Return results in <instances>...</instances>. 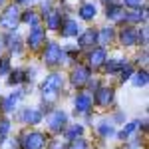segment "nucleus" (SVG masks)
I'll use <instances>...</instances> for the list:
<instances>
[{
    "label": "nucleus",
    "instance_id": "6e6552de",
    "mask_svg": "<svg viewBox=\"0 0 149 149\" xmlns=\"http://www.w3.org/2000/svg\"><path fill=\"white\" fill-rule=\"evenodd\" d=\"M90 107H92V97H90L88 93H81V95H78V97H76V111L86 113Z\"/></svg>",
    "mask_w": 149,
    "mask_h": 149
},
{
    "label": "nucleus",
    "instance_id": "f8f14e48",
    "mask_svg": "<svg viewBox=\"0 0 149 149\" xmlns=\"http://www.w3.org/2000/svg\"><path fill=\"white\" fill-rule=\"evenodd\" d=\"M22 119L24 121H28V123H40V119H42V113L38 111V109H24L22 113Z\"/></svg>",
    "mask_w": 149,
    "mask_h": 149
},
{
    "label": "nucleus",
    "instance_id": "ddd939ff",
    "mask_svg": "<svg viewBox=\"0 0 149 149\" xmlns=\"http://www.w3.org/2000/svg\"><path fill=\"white\" fill-rule=\"evenodd\" d=\"M95 40H97V34H95L93 30H86V32L80 36V40H78V42H80L81 48H86V46H92Z\"/></svg>",
    "mask_w": 149,
    "mask_h": 149
},
{
    "label": "nucleus",
    "instance_id": "a878e982",
    "mask_svg": "<svg viewBox=\"0 0 149 149\" xmlns=\"http://www.w3.org/2000/svg\"><path fill=\"white\" fill-rule=\"evenodd\" d=\"M68 149H86V141L84 139H72Z\"/></svg>",
    "mask_w": 149,
    "mask_h": 149
},
{
    "label": "nucleus",
    "instance_id": "39448f33",
    "mask_svg": "<svg viewBox=\"0 0 149 149\" xmlns=\"http://www.w3.org/2000/svg\"><path fill=\"white\" fill-rule=\"evenodd\" d=\"M44 38H46L44 30H42L40 26H34V30L30 32V36H28V44H30V48L38 50V48L44 44Z\"/></svg>",
    "mask_w": 149,
    "mask_h": 149
},
{
    "label": "nucleus",
    "instance_id": "c756f323",
    "mask_svg": "<svg viewBox=\"0 0 149 149\" xmlns=\"http://www.w3.org/2000/svg\"><path fill=\"white\" fill-rule=\"evenodd\" d=\"M131 74H133L131 66H123V68H121V78H123V80H129V78H131Z\"/></svg>",
    "mask_w": 149,
    "mask_h": 149
},
{
    "label": "nucleus",
    "instance_id": "412c9836",
    "mask_svg": "<svg viewBox=\"0 0 149 149\" xmlns=\"http://www.w3.org/2000/svg\"><path fill=\"white\" fill-rule=\"evenodd\" d=\"M22 20L26 24H32V26H38V16H36V12H26V14H24L22 16Z\"/></svg>",
    "mask_w": 149,
    "mask_h": 149
},
{
    "label": "nucleus",
    "instance_id": "473e14b6",
    "mask_svg": "<svg viewBox=\"0 0 149 149\" xmlns=\"http://www.w3.org/2000/svg\"><path fill=\"white\" fill-rule=\"evenodd\" d=\"M16 2H26V0H16Z\"/></svg>",
    "mask_w": 149,
    "mask_h": 149
},
{
    "label": "nucleus",
    "instance_id": "dca6fc26",
    "mask_svg": "<svg viewBox=\"0 0 149 149\" xmlns=\"http://www.w3.org/2000/svg\"><path fill=\"white\" fill-rule=\"evenodd\" d=\"M78 32H80V26H78V22H74V20H66L62 34H64V36H78Z\"/></svg>",
    "mask_w": 149,
    "mask_h": 149
},
{
    "label": "nucleus",
    "instance_id": "4468645a",
    "mask_svg": "<svg viewBox=\"0 0 149 149\" xmlns=\"http://www.w3.org/2000/svg\"><path fill=\"white\" fill-rule=\"evenodd\" d=\"M107 18H109V20H115V22H119V20L125 18V12L121 10L119 6H107Z\"/></svg>",
    "mask_w": 149,
    "mask_h": 149
},
{
    "label": "nucleus",
    "instance_id": "2f4dec72",
    "mask_svg": "<svg viewBox=\"0 0 149 149\" xmlns=\"http://www.w3.org/2000/svg\"><path fill=\"white\" fill-rule=\"evenodd\" d=\"M139 38H141V42H143V44L147 42V28H143V30H141V34H139Z\"/></svg>",
    "mask_w": 149,
    "mask_h": 149
},
{
    "label": "nucleus",
    "instance_id": "1a4fd4ad",
    "mask_svg": "<svg viewBox=\"0 0 149 149\" xmlns=\"http://www.w3.org/2000/svg\"><path fill=\"white\" fill-rule=\"evenodd\" d=\"M95 100L100 105H109L111 100H113V92L109 90V88H102V90H97V95H95Z\"/></svg>",
    "mask_w": 149,
    "mask_h": 149
},
{
    "label": "nucleus",
    "instance_id": "2eb2a0df",
    "mask_svg": "<svg viewBox=\"0 0 149 149\" xmlns=\"http://www.w3.org/2000/svg\"><path fill=\"white\" fill-rule=\"evenodd\" d=\"M46 20H48V28H52V30H56L60 28V22H62V16H60V12H46Z\"/></svg>",
    "mask_w": 149,
    "mask_h": 149
},
{
    "label": "nucleus",
    "instance_id": "b1692460",
    "mask_svg": "<svg viewBox=\"0 0 149 149\" xmlns=\"http://www.w3.org/2000/svg\"><path fill=\"white\" fill-rule=\"evenodd\" d=\"M81 131H84V129H81V125H74L72 129H68L66 137H68V139H76V137H78V135L81 133Z\"/></svg>",
    "mask_w": 149,
    "mask_h": 149
},
{
    "label": "nucleus",
    "instance_id": "9d476101",
    "mask_svg": "<svg viewBox=\"0 0 149 149\" xmlns=\"http://www.w3.org/2000/svg\"><path fill=\"white\" fill-rule=\"evenodd\" d=\"M121 44H125V46L137 44V32L133 28H123V32H121Z\"/></svg>",
    "mask_w": 149,
    "mask_h": 149
},
{
    "label": "nucleus",
    "instance_id": "5701e85b",
    "mask_svg": "<svg viewBox=\"0 0 149 149\" xmlns=\"http://www.w3.org/2000/svg\"><path fill=\"white\" fill-rule=\"evenodd\" d=\"M2 105H4V107H2L4 111H12V109H14V105H16V95H10L8 100H4Z\"/></svg>",
    "mask_w": 149,
    "mask_h": 149
},
{
    "label": "nucleus",
    "instance_id": "aec40b11",
    "mask_svg": "<svg viewBox=\"0 0 149 149\" xmlns=\"http://www.w3.org/2000/svg\"><path fill=\"white\" fill-rule=\"evenodd\" d=\"M133 84H135L137 88H141V86H145V84H147V72L143 70V72H139V74H135V78H133Z\"/></svg>",
    "mask_w": 149,
    "mask_h": 149
},
{
    "label": "nucleus",
    "instance_id": "7ed1b4c3",
    "mask_svg": "<svg viewBox=\"0 0 149 149\" xmlns=\"http://www.w3.org/2000/svg\"><path fill=\"white\" fill-rule=\"evenodd\" d=\"M44 143H46V139H44L42 133H38V131H34V133H26L24 139H22V147L24 149H42Z\"/></svg>",
    "mask_w": 149,
    "mask_h": 149
},
{
    "label": "nucleus",
    "instance_id": "0eeeda50",
    "mask_svg": "<svg viewBox=\"0 0 149 149\" xmlns=\"http://www.w3.org/2000/svg\"><path fill=\"white\" fill-rule=\"evenodd\" d=\"M48 123L52 127V131H60V129L64 127V123H66V113H64V111H54V113L50 115Z\"/></svg>",
    "mask_w": 149,
    "mask_h": 149
},
{
    "label": "nucleus",
    "instance_id": "f3484780",
    "mask_svg": "<svg viewBox=\"0 0 149 149\" xmlns=\"http://www.w3.org/2000/svg\"><path fill=\"white\" fill-rule=\"evenodd\" d=\"M80 16L84 20H92L95 16V6L93 4H81L80 6Z\"/></svg>",
    "mask_w": 149,
    "mask_h": 149
},
{
    "label": "nucleus",
    "instance_id": "a211bd4d",
    "mask_svg": "<svg viewBox=\"0 0 149 149\" xmlns=\"http://www.w3.org/2000/svg\"><path fill=\"white\" fill-rule=\"evenodd\" d=\"M111 38H113V30H111V28H103L102 34L97 36L100 44H107V42H111Z\"/></svg>",
    "mask_w": 149,
    "mask_h": 149
},
{
    "label": "nucleus",
    "instance_id": "bb28decb",
    "mask_svg": "<svg viewBox=\"0 0 149 149\" xmlns=\"http://www.w3.org/2000/svg\"><path fill=\"white\" fill-rule=\"evenodd\" d=\"M8 70H10V60L8 58H2L0 60V74H6Z\"/></svg>",
    "mask_w": 149,
    "mask_h": 149
},
{
    "label": "nucleus",
    "instance_id": "20e7f679",
    "mask_svg": "<svg viewBox=\"0 0 149 149\" xmlns=\"http://www.w3.org/2000/svg\"><path fill=\"white\" fill-rule=\"evenodd\" d=\"M64 60V52L60 50L58 44H50L46 48V54H44V62H46L48 66H56Z\"/></svg>",
    "mask_w": 149,
    "mask_h": 149
},
{
    "label": "nucleus",
    "instance_id": "7c9ffc66",
    "mask_svg": "<svg viewBox=\"0 0 149 149\" xmlns=\"http://www.w3.org/2000/svg\"><path fill=\"white\" fill-rule=\"evenodd\" d=\"M141 2L143 0H125V6H129V8H139Z\"/></svg>",
    "mask_w": 149,
    "mask_h": 149
},
{
    "label": "nucleus",
    "instance_id": "72a5a7b5",
    "mask_svg": "<svg viewBox=\"0 0 149 149\" xmlns=\"http://www.w3.org/2000/svg\"><path fill=\"white\" fill-rule=\"evenodd\" d=\"M2 2H4V0H0V4H2Z\"/></svg>",
    "mask_w": 149,
    "mask_h": 149
},
{
    "label": "nucleus",
    "instance_id": "6ab92c4d",
    "mask_svg": "<svg viewBox=\"0 0 149 149\" xmlns=\"http://www.w3.org/2000/svg\"><path fill=\"white\" fill-rule=\"evenodd\" d=\"M125 66V62L123 60H111L109 64H107V72L109 74H113V72H119V70Z\"/></svg>",
    "mask_w": 149,
    "mask_h": 149
},
{
    "label": "nucleus",
    "instance_id": "423d86ee",
    "mask_svg": "<svg viewBox=\"0 0 149 149\" xmlns=\"http://www.w3.org/2000/svg\"><path fill=\"white\" fill-rule=\"evenodd\" d=\"M88 80H90V70L88 68L78 66V68L72 72V84H74V86H84Z\"/></svg>",
    "mask_w": 149,
    "mask_h": 149
},
{
    "label": "nucleus",
    "instance_id": "393cba45",
    "mask_svg": "<svg viewBox=\"0 0 149 149\" xmlns=\"http://www.w3.org/2000/svg\"><path fill=\"white\" fill-rule=\"evenodd\" d=\"M22 80H24V72H20V70H16V72L12 74V78H10L8 81H10V84H20Z\"/></svg>",
    "mask_w": 149,
    "mask_h": 149
},
{
    "label": "nucleus",
    "instance_id": "c85d7f7f",
    "mask_svg": "<svg viewBox=\"0 0 149 149\" xmlns=\"http://www.w3.org/2000/svg\"><path fill=\"white\" fill-rule=\"evenodd\" d=\"M100 133H102V135H105V137H107V135H113V127L103 123V125H100Z\"/></svg>",
    "mask_w": 149,
    "mask_h": 149
},
{
    "label": "nucleus",
    "instance_id": "9b49d317",
    "mask_svg": "<svg viewBox=\"0 0 149 149\" xmlns=\"http://www.w3.org/2000/svg\"><path fill=\"white\" fill-rule=\"evenodd\" d=\"M103 62H105V50L103 48H97V50H93L92 54H90V64H92L93 68H100Z\"/></svg>",
    "mask_w": 149,
    "mask_h": 149
},
{
    "label": "nucleus",
    "instance_id": "f257e3e1",
    "mask_svg": "<svg viewBox=\"0 0 149 149\" xmlns=\"http://www.w3.org/2000/svg\"><path fill=\"white\" fill-rule=\"evenodd\" d=\"M62 86H64L62 76H60V74H50L46 78V81H44V86H42L44 100H46V102H54L58 97V92L62 90Z\"/></svg>",
    "mask_w": 149,
    "mask_h": 149
},
{
    "label": "nucleus",
    "instance_id": "f03ea898",
    "mask_svg": "<svg viewBox=\"0 0 149 149\" xmlns=\"http://www.w3.org/2000/svg\"><path fill=\"white\" fill-rule=\"evenodd\" d=\"M18 20H20V12L18 8L12 4L6 8V12L2 14V18H0V24L4 26V28H8V30H14L16 26H18Z\"/></svg>",
    "mask_w": 149,
    "mask_h": 149
},
{
    "label": "nucleus",
    "instance_id": "cd10ccee",
    "mask_svg": "<svg viewBox=\"0 0 149 149\" xmlns=\"http://www.w3.org/2000/svg\"><path fill=\"white\" fill-rule=\"evenodd\" d=\"M8 129H10V121L2 119V121H0V137H4V135L8 133Z\"/></svg>",
    "mask_w": 149,
    "mask_h": 149
},
{
    "label": "nucleus",
    "instance_id": "4be33fe9",
    "mask_svg": "<svg viewBox=\"0 0 149 149\" xmlns=\"http://www.w3.org/2000/svg\"><path fill=\"white\" fill-rule=\"evenodd\" d=\"M137 123H139V121H131V123H129L127 127H123V131L119 133V137H121V139H125L127 135H129V133H133V131L137 129Z\"/></svg>",
    "mask_w": 149,
    "mask_h": 149
}]
</instances>
